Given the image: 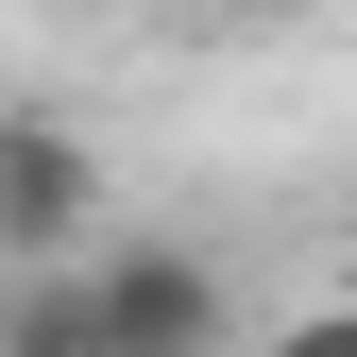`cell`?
Listing matches in <instances>:
<instances>
[{
  "mask_svg": "<svg viewBox=\"0 0 357 357\" xmlns=\"http://www.w3.org/2000/svg\"><path fill=\"white\" fill-rule=\"evenodd\" d=\"M170 17H221V0H170Z\"/></svg>",
  "mask_w": 357,
  "mask_h": 357,
  "instance_id": "277c9868",
  "label": "cell"
},
{
  "mask_svg": "<svg viewBox=\"0 0 357 357\" xmlns=\"http://www.w3.org/2000/svg\"><path fill=\"white\" fill-rule=\"evenodd\" d=\"M0 357H102L85 273H0Z\"/></svg>",
  "mask_w": 357,
  "mask_h": 357,
  "instance_id": "3957f363",
  "label": "cell"
},
{
  "mask_svg": "<svg viewBox=\"0 0 357 357\" xmlns=\"http://www.w3.org/2000/svg\"><path fill=\"white\" fill-rule=\"evenodd\" d=\"M102 238V153L52 102H0V273H85Z\"/></svg>",
  "mask_w": 357,
  "mask_h": 357,
  "instance_id": "6da1fadb",
  "label": "cell"
},
{
  "mask_svg": "<svg viewBox=\"0 0 357 357\" xmlns=\"http://www.w3.org/2000/svg\"><path fill=\"white\" fill-rule=\"evenodd\" d=\"M85 306H102V357H221V340H238L221 255H188V238H119V255H85Z\"/></svg>",
  "mask_w": 357,
  "mask_h": 357,
  "instance_id": "7a4b0ae2",
  "label": "cell"
}]
</instances>
